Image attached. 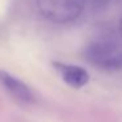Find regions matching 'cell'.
Instances as JSON below:
<instances>
[{"mask_svg": "<svg viewBox=\"0 0 122 122\" xmlns=\"http://www.w3.org/2000/svg\"><path fill=\"white\" fill-rule=\"evenodd\" d=\"M84 56L91 64L101 70L122 68V33L106 30L95 36L84 49Z\"/></svg>", "mask_w": 122, "mask_h": 122, "instance_id": "cell-1", "label": "cell"}, {"mask_svg": "<svg viewBox=\"0 0 122 122\" xmlns=\"http://www.w3.org/2000/svg\"><path fill=\"white\" fill-rule=\"evenodd\" d=\"M85 0H37V8L45 19L56 24L72 22L81 15Z\"/></svg>", "mask_w": 122, "mask_h": 122, "instance_id": "cell-2", "label": "cell"}, {"mask_svg": "<svg viewBox=\"0 0 122 122\" xmlns=\"http://www.w3.org/2000/svg\"><path fill=\"white\" fill-rule=\"evenodd\" d=\"M0 85L9 93L13 98L22 104L34 102V93L22 80L8 74L4 70H0Z\"/></svg>", "mask_w": 122, "mask_h": 122, "instance_id": "cell-3", "label": "cell"}, {"mask_svg": "<svg viewBox=\"0 0 122 122\" xmlns=\"http://www.w3.org/2000/svg\"><path fill=\"white\" fill-rule=\"evenodd\" d=\"M53 66L59 72L63 81L72 88H81L89 81V74L80 66L61 63V62H53Z\"/></svg>", "mask_w": 122, "mask_h": 122, "instance_id": "cell-4", "label": "cell"}, {"mask_svg": "<svg viewBox=\"0 0 122 122\" xmlns=\"http://www.w3.org/2000/svg\"><path fill=\"white\" fill-rule=\"evenodd\" d=\"M119 32L122 33V19H121V21H119Z\"/></svg>", "mask_w": 122, "mask_h": 122, "instance_id": "cell-5", "label": "cell"}, {"mask_svg": "<svg viewBox=\"0 0 122 122\" xmlns=\"http://www.w3.org/2000/svg\"><path fill=\"white\" fill-rule=\"evenodd\" d=\"M97 1H110V0H97Z\"/></svg>", "mask_w": 122, "mask_h": 122, "instance_id": "cell-6", "label": "cell"}]
</instances>
